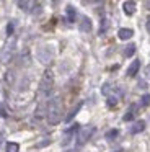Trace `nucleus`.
<instances>
[{"label":"nucleus","mask_w":150,"mask_h":152,"mask_svg":"<svg viewBox=\"0 0 150 152\" xmlns=\"http://www.w3.org/2000/svg\"><path fill=\"white\" fill-rule=\"evenodd\" d=\"M46 115H47L49 124H57V123L62 121V118H64V103H62V100L59 96L49 100Z\"/></svg>","instance_id":"nucleus-1"},{"label":"nucleus","mask_w":150,"mask_h":152,"mask_svg":"<svg viewBox=\"0 0 150 152\" xmlns=\"http://www.w3.org/2000/svg\"><path fill=\"white\" fill-rule=\"evenodd\" d=\"M52 88H54V74L51 70H46L41 79V83H39V95L42 98H47V96H51Z\"/></svg>","instance_id":"nucleus-2"},{"label":"nucleus","mask_w":150,"mask_h":152,"mask_svg":"<svg viewBox=\"0 0 150 152\" xmlns=\"http://www.w3.org/2000/svg\"><path fill=\"white\" fill-rule=\"evenodd\" d=\"M93 132H95V126H83V128L78 129V134H77V145L78 147L87 144L88 139L93 136Z\"/></svg>","instance_id":"nucleus-3"},{"label":"nucleus","mask_w":150,"mask_h":152,"mask_svg":"<svg viewBox=\"0 0 150 152\" xmlns=\"http://www.w3.org/2000/svg\"><path fill=\"white\" fill-rule=\"evenodd\" d=\"M78 129H80V124H72L70 128L67 129V131H65V137H64V141H62V144H68V141H70L72 139V136L75 134V132L78 131Z\"/></svg>","instance_id":"nucleus-4"},{"label":"nucleus","mask_w":150,"mask_h":152,"mask_svg":"<svg viewBox=\"0 0 150 152\" xmlns=\"http://www.w3.org/2000/svg\"><path fill=\"white\" fill-rule=\"evenodd\" d=\"M78 28H80V31H85V33L91 31V20L88 17H82L80 23H78Z\"/></svg>","instance_id":"nucleus-5"},{"label":"nucleus","mask_w":150,"mask_h":152,"mask_svg":"<svg viewBox=\"0 0 150 152\" xmlns=\"http://www.w3.org/2000/svg\"><path fill=\"white\" fill-rule=\"evenodd\" d=\"M143 129H145V121L139 119V121H135L132 124V128H130V134H139V132L143 131Z\"/></svg>","instance_id":"nucleus-6"},{"label":"nucleus","mask_w":150,"mask_h":152,"mask_svg":"<svg viewBox=\"0 0 150 152\" xmlns=\"http://www.w3.org/2000/svg\"><path fill=\"white\" fill-rule=\"evenodd\" d=\"M82 105H83V102H80V103H77V105H75V106H74V108H72V110H70V113H68V115H67V116H65V118H64V119H65V123H70V121H72V119H74V118H75V115H77V113H78V111H80V108H82Z\"/></svg>","instance_id":"nucleus-7"},{"label":"nucleus","mask_w":150,"mask_h":152,"mask_svg":"<svg viewBox=\"0 0 150 152\" xmlns=\"http://www.w3.org/2000/svg\"><path fill=\"white\" fill-rule=\"evenodd\" d=\"M135 115H137V105H130L129 110L126 111V115L122 116V119H124V121H132Z\"/></svg>","instance_id":"nucleus-8"},{"label":"nucleus","mask_w":150,"mask_h":152,"mask_svg":"<svg viewBox=\"0 0 150 152\" xmlns=\"http://www.w3.org/2000/svg\"><path fill=\"white\" fill-rule=\"evenodd\" d=\"M132 34H134V31L130 30V28H121L119 33H117V36H119V39L126 41V39H130V38H132Z\"/></svg>","instance_id":"nucleus-9"},{"label":"nucleus","mask_w":150,"mask_h":152,"mask_svg":"<svg viewBox=\"0 0 150 152\" xmlns=\"http://www.w3.org/2000/svg\"><path fill=\"white\" fill-rule=\"evenodd\" d=\"M122 10H124V13L126 15H134L135 13V4H134L132 0H129V2H126V4L122 5Z\"/></svg>","instance_id":"nucleus-10"},{"label":"nucleus","mask_w":150,"mask_h":152,"mask_svg":"<svg viewBox=\"0 0 150 152\" xmlns=\"http://www.w3.org/2000/svg\"><path fill=\"white\" fill-rule=\"evenodd\" d=\"M139 69H140V61L135 59V61H134V62L129 66V69H127V75H129V77H134L137 72H139Z\"/></svg>","instance_id":"nucleus-11"},{"label":"nucleus","mask_w":150,"mask_h":152,"mask_svg":"<svg viewBox=\"0 0 150 152\" xmlns=\"http://www.w3.org/2000/svg\"><path fill=\"white\" fill-rule=\"evenodd\" d=\"M12 53H13V46H12V44L5 46V49H3V53H2V61H3V62H8L10 57H12Z\"/></svg>","instance_id":"nucleus-12"},{"label":"nucleus","mask_w":150,"mask_h":152,"mask_svg":"<svg viewBox=\"0 0 150 152\" xmlns=\"http://www.w3.org/2000/svg\"><path fill=\"white\" fill-rule=\"evenodd\" d=\"M65 12H67V20L70 21V23H74V21L77 20V12H75V8L72 7V5H68V7L65 8Z\"/></svg>","instance_id":"nucleus-13"},{"label":"nucleus","mask_w":150,"mask_h":152,"mask_svg":"<svg viewBox=\"0 0 150 152\" xmlns=\"http://www.w3.org/2000/svg\"><path fill=\"white\" fill-rule=\"evenodd\" d=\"M20 5V8H23V10H31L33 8V4H34V0H16Z\"/></svg>","instance_id":"nucleus-14"},{"label":"nucleus","mask_w":150,"mask_h":152,"mask_svg":"<svg viewBox=\"0 0 150 152\" xmlns=\"http://www.w3.org/2000/svg\"><path fill=\"white\" fill-rule=\"evenodd\" d=\"M106 105L109 106V108H114V106L117 105V96L109 95V96H108V100H106Z\"/></svg>","instance_id":"nucleus-15"},{"label":"nucleus","mask_w":150,"mask_h":152,"mask_svg":"<svg viewBox=\"0 0 150 152\" xmlns=\"http://www.w3.org/2000/svg\"><path fill=\"white\" fill-rule=\"evenodd\" d=\"M20 151V145L16 142H8L7 144V152H18Z\"/></svg>","instance_id":"nucleus-16"},{"label":"nucleus","mask_w":150,"mask_h":152,"mask_svg":"<svg viewBox=\"0 0 150 152\" xmlns=\"http://www.w3.org/2000/svg\"><path fill=\"white\" fill-rule=\"evenodd\" d=\"M134 53H135V44H129V46L126 48V51H124V56H126V57H130Z\"/></svg>","instance_id":"nucleus-17"},{"label":"nucleus","mask_w":150,"mask_h":152,"mask_svg":"<svg viewBox=\"0 0 150 152\" xmlns=\"http://www.w3.org/2000/svg\"><path fill=\"white\" fill-rule=\"evenodd\" d=\"M117 136H119V131H117V129H111V131H108V132H106V139H109V141L116 139Z\"/></svg>","instance_id":"nucleus-18"},{"label":"nucleus","mask_w":150,"mask_h":152,"mask_svg":"<svg viewBox=\"0 0 150 152\" xmlns=\"http://www.w3.org/2000/svg\"><path fill=\"white\" fill-rule=\"evenodd\" d=\"M140 105H142V106H149L150 105V95H149V93L140 98Z\"/></svg>","instance_id":"nucleus-19"},{"label":"nucleus","mask_w":150,"mask_h":152,"mask_svg":"<svg viewBox=\"0 0 150 152\" xmlns=\"http://www.w3.org/2000/svg\"><path fill=\"white\" fill-rule=\"evenodd\" d=\"M7 116V111H5V106L0 103V118H5Z\"/></svg>","instance_id":"nucleus-20"},{"label":"nucleus","mask_w":150,"mask_h":152,"mask_svg":"<svg viewBox=\"0 0 150 152\" xmlns=\"http://www.w3.org/2000/svg\"><path fill=\"white\" fill-rule=\"evenodd\" d=\"M7 33H8V36H12V33H13V23H8V26H7Z\"/></svg>","instance_id":"nucleus-21"},{"label":"nucleus","mask_w":150,"mask_h":152,"mask_svg":"<svg viewBox=\"0 0 150 152\" xmlns=\"http://www.w3.org/2000/svg\"><path fill=\"white\" fill-rule=\"evenodd\" d=\"M145 77L150 80V66H147V69H145Z\"/></svg>","instance_id":"nucleus-22"},{"label":"nucleus","mask_w":150,"mask_h":152,"mask_svg":"<svg viewBox=\"0 0 150 152\" xmlns=\"http://www.w3.org/2000/svg\"><path fill=\"white\" fill-rule=\"evenodd\" d=\"M3 141H5V136H3V132H0V145L3 144Z\"/></svg>","instance_id":"nucleus-23"},{"label":"nucleus","mask_w":150,"mask_h":152,"mask_svg":"<svg viewBox=\"0 0 150 152\" xmlns=\"http://www.w3.org/2000/svg\"><path fill=\"white\" fill-rule=\"evenodd\" d=\"M147 30H149V33H150V17L147 18Z\"/></svg>","instance_id":"nucleus-24"},{"label":"nucleus","mask_w":150,"mask_h":152,"mask_svg":"<svg viewBox=\"0 0 150 152\" xmlns=\"http://www.w3.org/2000/svg\"><path fill=\"white\" fill-rule=\"evenodd\" d=\"M49 144V141H44V142H41V144H38V147H42V145H47Z\"/></svg>","instance_id":"nucleus-25"},{"label":"nucleus","mask_w":150,"mask_h":152,"mask_svg":"<svg viewBox=\"0 0 150 152\" xmlns=\"http://www.w3.org/2000/svg\"><path fill=\"white\" fill-rule=\"evenodd\" d=\"M145 7L150 10V0H145Z\"/></svg>","instance_id":"nucleus-26"},{"label":"nucleus","mask_w":150,"mask_h":152,"mask_svg":"<svg viewBox=\"0 0 150 152\" xmlns=\"http://www.w3.org/2000/svg\"><path fill=\"white\" fill-rule=\"evenodd\" d=\"M67 152H75V151H67Z\"/></svg>","instance_id":"nucleus-27"}]
</instances>
